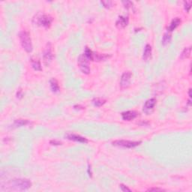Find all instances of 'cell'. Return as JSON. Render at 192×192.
<instances>
[{
  "mask_svg": "<svg viewBox=\"0 0 192 192\" xmlns=\"http://www.w3.org/2000/svg\"><path fill=\"white\" fill-rule=\"evenodd\" d=\"M10 188L15 191H26L32 187V183L26 179H16L11 182Z\"/></svg>",
  "mask_w": 192,
  "mask_h": 192,
  "instance_id": "6da1fadb",
  "label": "cell"
},
{
  "mask_svg": "<svg viewBox=\"0 0 192 192\" xmlns=\"http://www.w3.org/2000/svg\"><path fill=\"white\" fill-rule=\"evenodd\" d=\"M53 18L47 14L39 13L34 17L32 20L33 24L37 26H43L44 28H49L52 24Z\"/></svg>",
  "mask_w": 192,
  "mask_h": 192,
  "instance_id": "7a4b0ae2",
  "label": "cell"
},
{
  "mask_svg": "<svg viewBox=\"0 0 192 192\" xmlns=\"http://www.w3.org/2000/svg\"><path fill=\"white\" fill-rule=\"evenodd\" d=\"M19 39L20 41L21 45L26 52L31 53L32 51V44L30 35L26 31H22L19 33Z\"/></svg>",
  "mask_w": 192,
  "mask_h": 192,
  "instance_id": "3957f363",
  "label": "cell"
},
{
  "mask_svg": "<svg viewBox=\"0 0 192 192\" xmlns=\"http://www.w3.org/2000/svg\"><path fill=\"white\" fill-rule=\"evenodd\" d=\"M85 55L86 57L88 59V60L95 61V62H101V61H105L106 59H109L110 57V55L107 54H98V53H95L93 51L91 50L88 47L86 48L85 50Z\"/></svg>",
  "mask_w": 192,
  "mask_h": 192,
  "instance_id": "277c9868",
  "label": "cell"
},
{
  "mask_svg": "<svg viewBox=\"0 0 192 192\" xmlns=\"http://www.w3.org/2000/svg\"><path fill=\"white\" fill-rule=\"evenodd\" d=\"M113 145L116 146L123 147V148H134L141 143L140 141H131V140H115L113 142Z\"/></svg>",
  "mask_w": 192,
  "mask_h": 192,
  "instance_id": "5b68a950",
  "label": "cell"
},
{
  "mask_svg": "<svg viewBox=\"0 0 192 192\" xmlns=\"http://www.w3.org/2000/svg\"><path fill=\"white\" fill-rule=\"evenodd\" d=\"M88 61V59L86 57L84 54H82V55L79 56L78 66L81 72L85 74H89L90 73V68L89 67Z\"/></svg>",
  "mask_w": 192,
  "mask_h": 192,
  "instance_id": "8992f818",
  "label": "cell"
},
{
  "mask_svg": "<svg viewBox=\"0 0 192 192\" xmlns=\"http://www.w3.org/2000/svg\"><path fill=\"white\" fill-rule=\"evenodd\" d=\"M132 74L131 72H125L122 74L120 80V87L122 89H127L130 86Z\"/></svg>",
  "mask_w": 192,
  "mask_h": 192,
  "instance_id": "52a82bcc",
  "label": "cell"
},
{
  "mask_svg": "<svg viewBox=\"0 0 192 192\" xmlns=\"http://www.w3.org/2000/svg\"><path fill=\"white\" fill-rule=\"evenodd\" d=\"M53 58H54V54H53L52 48H51L50 44H48L47 47H46L44 52V55H43V60H44V65L46 66L49 65L52 62Z\"/></svg>",
  "mask_w": 192,
  "mask_h": 192,
  "instance_id": "ba28073f",
  "label": "cell"
},
{
  "mask_svg": "<svg viewBox=\"0 0 192 192\" xmlns=\"http://www.w3.org/2000/svg\"><path fill=\"white\" fill-rule=\"evenodd\" d=\"M155 104H156V99L155 98H150L149 100H147L145 102L143 105V111L146 113L149 114L150 113L152 112V110H153L154 107H155Z\"/></svg>",
  "mask_w": 192,
  "mask_h": 192,
  "instance_id": "9c48e42d",
  "label": "cell"
},
{
  "mask_svg": "<svg viewBox=\"0 0 192 192\" xmlns=\"http://www.w3.org/2000/svg\"><path fill=\"white\" fill-rule=\"evenodd\" d=\"M66 137H67L68 140H73V141H76V142H79V143H86L88 142L87 138L83 137H81L80 135H74V134H68V135H66Z\"/></svg>",
  "mask_w": 192,
  "mask_h": 192,
  "instance_id": "30bf717a",
  "label": "cell"
},
{
  "mask_svg": "<svg viewBox=\"0 0 192 192\" xmlns=\"http://www.w3.org/2000/svg\"><path fill=\"white\" fill-rule=\"evenodd\" d=\"M138 116V113L136 111H126L122 113V120L125 121H131L135 120Z\"/></svg>",
  "mask_w": 192,
  "mask_h": 192,
  "instance_id": "8fae6325",
  "label": "cell"
},
{
  "mask_svg": "<svg viewBox=\"0 0 192 192\" xmlns=\"http://www.w3.org/2000/svg\"><path fill=\"white\" fill-rule=\"evenodd\" d=\"M128 24V18L125 17L124 16H120L119 19L117 20L116 23V26L118 29H122L126 27V26Z\"/></svg>",
  "mask_w": 192,
  "mask_h": 192,
  "instance_id": "7c38bea8",
  "label": "cell"
},
{
  "mask_svg": "<svg viewBox=\"0 0 192 192\" xmlns=\"http://www.w3.org/2000/svg\"><path fill=\"white\" fill-rule=\"evenodd\" d=\"M180 24H181V19H179V17H176V18H175V19H173V20L171 21V23H170V25L168 26V32H173V30H175V29H176V28L179 26Z\"/></svg>",
  "mask_w": 192,
  "mask_h": 192,
  "instance_id": "4fadbf2b",
  "label": "cell"
},
{
  "mask_svg": "<svg viewBox=\"0 0 192 192\" xmlns=\"http://www.w3.org/2000/svg\"><path fill=\"white\" fill-rule=\"evenodd\" d=\"M152 55V47L150 44H146L144 49L143 54V59L144 61H148L149 59L151 58Z\"/></svg>",
  "mask_w": 192,
  "mask_h": 192,
  "instance_id": "5bb4252c",
  "label": "cell"
},
{
  "mask_svg": "<svg viewBox=\"0 0 192 192\" xmlns=\"http://www.w3.org/2000/svg\"><path fill=\"white\" fill-rule=\"evenodd\" d=\"M50 88L53 92L54 93H57L60 91V88H59V83H58L57 80L56 79L53 78L50 80Z\"/></svg>",
  "mask_w": 192,
  "mask_h": 192,
  "instance_id": "9a60e30c",
  "label": "cell"
},
{
  "mask_svg": "<svg viewBox=\"0 0 192 192\" xmlns=\"http://www.w3.org/2000/svg\"><path fill=\"white\" fill-rule=\"evenodd\" d=\"M31 65H32V67L33 68L35 71H38V72H41L42 70L41 68V65L40 61L37 59H31Z\"/></svg>",
  "mask_w": 192,
  "mask_h": 192,
  "instance_id": "2e32d148",
  "label": "cell"
},
{
  "mask_svg": "<svg viewBox=\"0 0 192 192\" xmlns=\"http://www.w3.org/2000/svg\"><path fill=\"white\" fill-rule=\"evenodd\" d=\"M191 47H185V49L183 50L182 54H180V59H188V58L190 56V55H191Z\"/></svg>",
  "mask_w": 192,
  "mask_h": 192,
  "instance_id": "e0dca14e",
  "label": "cell"
},
{
  "mask_svg": "<svg viewBox=\"0 0 192 192\" xmlns=\"http://www.w3.org/2000/svg\"><path fill=\"white\" fill-rule=\"evenodd\" d=\"M29 124V122L26 120H17L13 124V126L17 128V127H22Z\"/></svg>",
  "mask_w": 192,
  "mask_h": 192,
  "instance_id": "ac0fdd59",
  "label": "cell"
},
{
  "mask_svg": "<svg viewBox=\"0 0 192 192\" xmlns=\"http://www.w3.org/2000/svg\"><path fill=\"white\" fill-rule=\"evenodd\" d=\"M171 39H172L171 34H170L169 32L165 33V34L163 35V38H162V41H161L162 44H163V45H167V44H168L170 42Z\"/></svg>",
  "mask_w": 192,
  "mask_h": 192,
  "instance_id": "d6986e66",
  "label": "cell"
},
{
  "mask_svg": "<svg viewBox=\"0 0 192 192\" xmlns=\"http://www.w3.org/2000/svg\"><path fill=\"white\" fill-rule=\"evenodd\" d=\"M92 103L96 107H101V106L104 105L106 103V100L102 98H94L92 100Z\"/></svg>",
  "mask_w": 192,
  "mask_h": 192,
  "instance_id": "ffe728a7",
  "label": "cell"
},
{
  "mask_svg": "<svg viewBox=\"0 0 192 192\" xmlns=\"http://www.w3.org/2000/svg\"><path fill=\"white\" fill-rule=\"evenodd\" d=\"M101 3L103 5L104 7L107 8H111L113 4V2H111V1H102V2H101Z\"/></svg>",
  "mask_w": 192,
  "mask_h": 192,
  "instance_id": "44dd1931",
  "label": "cell"
},
{
  "mask_svg": "<svg viewBox=\"0 0 192 192\" xmlns=\"http://www.w3.org/2000/svg\"><path fill=\"white\" fill-rule=\"evenodd\" d=\"M122 4L124 5L125 8H127V9H129V8L133 7V5H134L133 2H130V1L122 2Z\"/></svg>",
  "mask_w": 192,
  "mask_h": 192,
  "instance_id": "7402d4cb",
  "label": "cell"
},
{
  "mask_svg": "<svg viewBox=\"0 0 192 192\" xmlns=\"http://www.w3.org/2000/svg\"><path fill=\"white\" fill-rule=\"evenodd\" d=\"M184 6H185V9L186 10L187 12H189L190 8H191V1L185 2Z\"/></svg>",
  "mask_w": 192,
  "mask_h": 192,
  "instance_id": "603a6c76",
  "label": "cell"
},
{
  "mask_svg": "<svg viewBox=\"0 0 192 192\" xmlns=\"http://www.w3.org/2000/svg\"><path fill=\"white\" fill-rule=\"evenodd\" d=\"M120 189L122 190V191H124V192H125V191H131V190L130 188H128V187L125 186V185H122V184H121V185H120Z\"/></svg>",
  "mask_w": 192,
  "mask_h": 192,
  "instance_id": "cb8c5ba5",
  "label": "cell"
},
{
  "mask_svg": "<svg viewBox=\"0 0 192 192\" xmlns=\"http://www.w3.org/2000/svg\"><path fill=\"white\" fill-rule=\"evenodd\" d=\"M50 143L51 145H55V146L62 145V143H61L60 141H58V140H50Z\"/></svg>",
  "mask_w": 192,
  "mask_h": 192,
  "instance_id": "d4e9b609",
  "label": "cell"
},
{
  "mask_svg": "<svg viewBox=\"0 0 192 192\" xmlns=\"http://www.w3.org/2000/svg\"><path fill=\"white\" fill-rule=\"evenodd\" d=\"M147 191H164V190L162 189V188H149Z\"/></svg>",
  "mask_w": 192,
  "mask_h": 192,
  "instance_id": "484cf974",
  "label": "cell"
}]
</instances>
